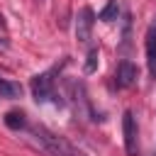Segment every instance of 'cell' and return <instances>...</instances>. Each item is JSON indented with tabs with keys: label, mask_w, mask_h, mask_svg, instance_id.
Segmentation results:
<instances>
[{
	"label": "cell",
	"mask_w": 156,
	"mask_h": 156,
	"mask_svg": "<svg viewBox=\"0 0 156 156\" xmlns=\"http://www.w3.org/2000/svg\"><path fill=\"white\" fill-rule=\"evenodd\" d=\"M122 134H124V151L129 156H136L139 151V129H136V119L132 110L122 112Z\"/></svg>",
	"instance_id": "cell-2"
},
{
	"label": "cell",
	"mask_w": 156,
	"mask_h": 156,
	"mask_svg": "<svg viewBox=\"0 0 156 156\" xmlns=\"http://www.w3.org/2000/svg\"><path fill=\"white\" fill-rule=\"evenodd\" d=\"M2 119H5V124H7L10 129H15V132H20V129H24V127H27L24 115H22V112H15V110H12V112H7Z\"/></svg>",
	"instance_id": "cell-8"
},
{
	"label": "cell",
	"mask_w": 156,
	"mask_h": 156,
	"mask_svg": "<svg viewBox=\"0 0 156 156\" xmlns=\"http://www.w3.org/2000/svg\"><path fill=\"white\" fill-rule=\"evenodd\" d=\"M117 15H119V5H117V0H107V5L100 10V20L102 22H112V20H117Z\"/></svg>",
	"instance_id": "cell-9"
},
{
	"label": "cell",
	"mask_w": 156,
	"mask_h": 156,
	"mask_svg": "<svg viewBox=\"0 0 156 156\" xmlns=\"http://www.w3.org/2000/svg\"><path fill=\"white\" fill-rule=\"evenodd\" d=\"M0 98L2 100H20L22 98V85L7 78H0Z\"/></svg>",
	"instance_id": "cell-7"
},
{
	"label": "cell",
	"mask_w": 156,
	"mask_h": 156,
	"mask_svg": "<svg viewBox=\"0 0 156 156\" xmlns=\"http://www.w3.org/2000/svg\"><path fill=\"white\" fill-rule=\"evenodd\" d=\"M29 134H32V139L39 144V149H41L46 156H83L68 139L49 132L46 127H32Z\"/></svg>",
	"instance_id": "cell-1"
},
{
	"label": "cell",
	"mask_w": 156,
	"mask_h": 156,
	"mask_svg": "<svg viewBox=\"0 0 156 156\" xmlns=\"http://www.w3.org/2000/svg\"><path fill=\"white\" fill-rule=\"evenodd\" d=\"M7 49V39H0V51H5Z\"/></svg>",
	"instance_id": "cell-11"
},
{
	"label": "cell",
	"mask_w": 156,
	"mask_h": 156,
	"mask_svg": "<svg viewBox=\"0 0 156 156\" xmlns=\"http://www.w3.org/2000/svg\"><path fill=\"white\" fill-rule=\"evenodd\" d=\"M139 78V68L129 61V58H122L119 66H117V73H115V85L117 88H132Z\"/></svg>",
	"instance_id": "cell-5"
},
{
	"label": "cell",
	"mask_w": 156,
	"mask_h": 156,
	"mask_svg": "<svg viewBox=\"0 0 156 156\" xmlns=\"http://www.w3.org/2000/svg\"><path fill=\"white\" fill-rule=\"evenodd\" d=\"M146 63L151 76L156 78V27H149L146 32Z\"/></svg>",
	"instance_id": "cell-6"
},
{
	"label": "cell",
	"mask_w": 156,
	"mask_h": 156,
	"mask_svg": "<svg viewBox=\"0 0 156 156\" xmlns=\"http://www.w3.org/2000/svg\"><path fill=\"white\" fill-rule=\"evenodd\" d=\"M98 58H100V51H98V49H90V51H88V61H85L83 71H85V73H93V71L98 68Z\"/></svg>",
	"instance_id": "cell-10"
},
{
	"label": "cell",
	"mask_w": 156,
	"mask_h": 156,
	"mask_svg": "<svg viewBox=\"0 0 156 156\" xmlns=\"http://www.w3.org/2000/svg\"><path fill=\"white\" fill-rule=\"evenodd\" d=\"M93 22H95V12L90 7H80L78 17H76V39L80 44L90 41V34H93Z\"/></svg>",
	"instance_id": "cell-4"
},
{
	"label": "cell",
	"mask_w": 156,
	"mask_h": 156,
	"mask_svg": "<svg viewBox=\"0 0 156 156\" xmlns=\"http://www.w3.org/2000/svg\"><path fill=\"white\" fill-rule=\"evenodd\" d=\"M54 71H46V73H39V76H34L32 78V95H34V100L37 102H49L51 98H56V93H54Z\"/></svg>",
	"instance_id": "cell-3"
}]
</instances>
